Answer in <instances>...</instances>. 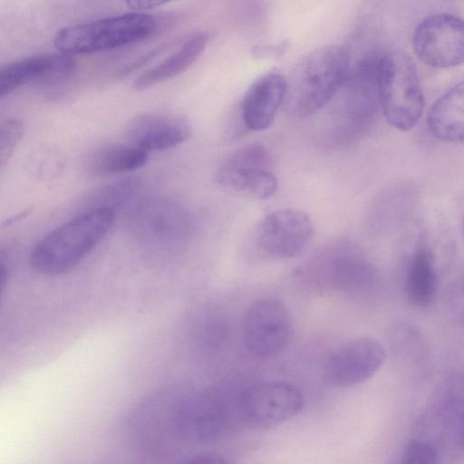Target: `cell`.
<instances>
[{
  "mask_svg": "<svg viewBox=\"0 0 464 464\" xmlns=\"http://www.w3.org/2000/svg\"><path fill=\"white\" fill-rule=\"evenodd\" d=\"M156 30L153 16L127 13L63 27L56 32L53 45L70 55L95 53L139 43Z\"/></svg>",
  "mask_w": 464,
  "mask_h": 464,
  "instance_id": "cell-5",
  "label": "cell"
},
{
  "mask_svg": "<svg viewBox=\"0 0 464 464\" xmlns=\"http://www.w3.org/2000/svg\"><path fill=\"white\" fill-rule=\"evenodd\" d=\"M439 451L435 444L427 439L411 440L402 454L404 463H434L438 461Z\"/></svg>",
  "mask_w": 464,
  "mask_h": 464,
  "instance_id": "cell-24",
  "label": "cell"
},
{
  "mask_svg": "<svg viewBox=\"0 0 464 464\" xmlns=\"http://www.w3.org/2000/svg\"><path fill=\"white\" fill-rule=\"evenodd\" d=\"M148 151L132 144H108L91 151L84 169L92 177H107L138 169L148 160Z\"/></svg>",
  "mask_w": 464,
  "mask_h": 464,
  "instance_id": "cell-19",
  "label": "cell"
},
{
  "mask_svg": "<svg viewBox=\"0 0 464 464\" xmlns=\"http://www.w3.org/2000/svg\"><path fill=\"white\" fill-rule=\"evenodd\" d=\"M226 419L225 401L217 392L169 387L160 398L156 427L167 448L180 457L185 446L216 440Z\"/></svg>",
  "mask_w": 464,
  "mask_h": 464,
  "instance_id": "cell-1",
  "label": "cell"
},
{
  "mask_svg": "<svg viewBox=\"0 0 464 464\" xmlns=\"http://www.w3.org/2000/svg\"><path fill=\"white\" fill-rule=\"evenodd\" d=\"M286 92L287 81L278 72H266L255 80L241 103V117L245 126L253 131L266 130L279 108L285 104Z\"/></svg>",
  "mask_w": 464,
  "mask_h": 464,
  "instance_id": "cell-16",
  "label": "cell"
},
{
  "mask_svg": "<svg viewBox=\"0 0 464 464\" xmlns=\"http://www.w3.org/2000/svg\"><path fill=\"white\" fill-rule=\"evenodd\" d=\"M191 134V126L185 118L165 113L137 115L126 127L130 143L148 152L176 147Z\"/></svg>",
  "mask_w": 464,
  "mask_h": 464,
  "instance_id": "cell-15",
  "label": "cell"
},
{
  "mask_svg": "<svg viewBox=\"0 0 464 464\" xmlns=\"http://www.w3.org/2000/svg\"><path fill=\"white\" fill-rule=\"evenodd\" d=\"M462 231H463V236H464V214L462 217Z\"/></svg>",
  "mask_w": 464,
  "mask_h": 464,
  "instance_id": "cell-28",
  "label": "cell"
},
{
  "mask_svg": "<svg viewBox=\"0 0 464 464\" xmlns=\"http://www.w3.org/2000/svg\"><path fill=\"white\" fill-rule=\"evenodd\" d=\"M24 122L17 118H7L0 124V166L4 168L24 135Z\"/></svg>",
  "mask_w": 464,
  "mask_h": 464,
  "instance_id": "cell-23",
  "label": "cell"
},
{
  "mask_svg": "<svg viewBox=\"0 0 464 464\" xmlns=\"http://www.w3.org/2000/svg\"><path fill=\"white\" fill-rule=\"evenodd\" d=\"M313 231V222L308 214L295 208H282L259 220L250 233L248 244L259 257L290 259L304 252Z\"/></svg>",
  "mask_w": 464,
  "mask_h": 464,
  "instance_id": "cell-8",
  "label": "cell"
},
{
  "mask_svg": "<svg viewBox=\"0 0 464 464\" xmlns=\"http://www.w3.org/2000/svg\"><path fill=\"white\" fill-rule=\"evenodd\" d=\"M427 125L431 135L443 142H464V81L442 94L432 105Z\"/></svg>",
  "mask_w": 464,
  "mask_h": 464,
  "instance_id": "cell-18",
  "label": "cell"
},
{
  "mask_svg": "<svg viewBox=\"0 0 464 464\" xmlns=\"http://www.w3.org/2000/svg\"><path fill=\"white\" fill-rule=\"evenodd\" d=\"M292 335V320L280 300L264 297L251 303L242 321V337L254 355L270 358L285 349Z\"/></svg>",
  "mask_w": 464,
  "mask_h": 464,
  "instance_id": "cell-11",
  "label": "cell"
},
{
  "mask_svg": "<svg viewBox=\"0 0 464 464\" xmlns=\"http://www.w3.org/2000/svg\"><path fill=\"white\" fill-rule=\"evenodd\" d=\"M140 182L137 179H124L105 184L90 192L84 198L83 209L116 208L130 200L139 190Z\"/></svg>",
  "mask_w": 464,
  "mask_h": 464,
  "instance_id": "cell-22",
  "label": "cell"
},
{
  "mask_svg": "<svg viewBox=\"0 0 464 464\" xmlns=\"http://www.w3.org/2000/svg\"><path fill=\"white\" fill-rule=\"evenodd\" d=\"M237 405L245 424L255 429H270L298 415L304 408V396L291 382L266 381L244 389Z\"/></svg>",
  "mask_w": 464,
  "mask_h": 464,
  "instance_id": "cell-10",
  "label": "cell"
},
{
  "mask_svg": "<svg viewBox=\"0 0 464 464\" xmlns=\"http://www.w3.org/2000/svg\"><path fill=\"white\" fill-rule=\"evenodd\" d=\"M412 48L420 60L434 68L464 63V19L452 14L425 17L412 34Z\"/></svg>",
  "mask_w": 464,
  "mask_h": 464,
  "instance_id": "cell-12",
  "label": "cell"
},
{
  "mask_svg": "<svg viewBox=\"0 0 464 464\" xmlns=\"http://www.w3.org/2000/svg\"><path fill=\"white\" fill-rule=\"evenodd\" d=\"M72 55L41 54L12 62L0 70V99L29 82L54 83L67 79L73 72Z\"/></svg>",
  "mask_w": 464,
  "mask_h": 464,
  "instance_id": "cell-14",
  "label": "cell"
},
{
  "mask_svg": "<svg viewBox=\"0 0 464 464\" xmlns=\"http://www.w3.org/2000/svg\"><path fill=\"white\" fill-rule=\"evenodd\" d=\"M351 68L349 54L341 46L325 45L310 53L287 82V111L304 118L322 110L336 96Z\"/></svg>",
  "mask_w": 464,
  "mask_h": 464,
  "instance_id": "cell-3",
  "label": "cell"
},
{
  "mask_svg": "<svg viewBox=\"0 0 464 464\" xmlns=\"http://www.w3.org/2000/svg\"><path fill=\"white\" fill-rule=\"evenodd\" d=\"M271 168L268 150L260 143H252L228 155L216 170L214 179L230 194L266 199L277 189V179Z\"/></svg>",
  "mask_w": 464,
  "mask_h": 464,
  "instance_id": "cell-7",
  "label": "cell"
},
{
  "mask_svg": "<svg viewBox=\"0 0 464 464\" xmlns=\"http://www.w3.org/2000/svg\"><path fill=\"white\" fill-rule=\"evenodd\" d=\"M378 85L381 111L393 128L407 131L419 121L424 98L411 59L401 52L380 55Z\"/></svg>",
  "mask_w": 464,
  "mask_h": 464,
  "instance_id": "cell-6",
  "label": "cell"
},
{
  "mask_svg": "<svg viewBox=\"0 0 464 464\" xmlns=\"http://www.w3.org/2000/svg\"><path fill=\"white\" fill-rule=\"evenodd\" d=\"M288 45L287 42L274 45H258L253 48L252 54L259 59L277 58L284 54Z\"/></svg>",
  "mask_w": 464,
  "mask_h": 464,
  "instance_id": "cell-26",
  "label": "cell"
},
{
  "mask_svg": "<svg viewBox=\"0 0 464 464\" xmlns=\"http://www.w3.org/2000/svg\"><path fill=\"white\" fill-rule=\"evenodd\" d=\"M179 462L182 463H210V464H220L229 463V459L227 456L210 450H197L186 452L182 455Z\"/></svg>",
  "mask_w": 464,
  "mask_h": 464,
  "instance_id": "cell-25",
  "label": "cell"
},
{
  "mask_svg": "<svg viewBox=\"0 0 464 464\" xmlns=\"http://www.w3.org/2000/svg\"><path fill=\"white\" fill-rule=\"evenodd\" d=\"M126 5L131 9L142 11L154 8L168 3L170 0H124Z\"/></svg>",
  "mask_w": 464,
  "mask_h": 464,
  "instance_id": "cell-27",
  "label": "cell"
},
{
  "mask_svg": "<svg viewBox=\"0 0 464 464\" xmlns=\"http://www.w3.org/2000/svg\"><path fill=\"white\" fill-rule=\"evenodd\" d=\"M114 218L111 208L82 210L34 245L30 254L32 267L49 276L72 270L105 237Z\"/></svg>",
  "mask_w": 464,
  "mask_h": 464,
  "instance_id": "cell-2",
  "label": "cell"
},
{
  "mask_svg": "<svg viewBox=\"0 0 464 464\" xmlns=\"http://www.w3.org/2000/svg\"><path fill=\"white\" fill-rule=\"evenodd\" d=\"M132 221L135 231L143 238L169 240L186 236L190 220L181 206L165 200H155L140 206Z\"/></svg>",
  "mask_w": 464,
  "mask_h": 464,
  "instance_id": "cell-17",
  "label": "cell"
},
{
  "mask_svg": "<svg viewBox=\"0 0 464 464\" xmlns=\"http://www.w3.org/2000/svg\"><path fill=\"white\" fill-rule=\"evenodd\" d=\"M208 42L205 33H197L159 64L141 73L133 82V88L143 91L182 73L202 54Z\"/></svg>",
  "mask_w": 464,
  "mask_h": 464,
  "instance_id": "cell-20",
  "label": "cell"
},
{
  "mask_svg": "<svg viewBox=\"0 0 464 464\" xmlns=\"http://www.w3.org/2000/svg\"><path fill=\"white\" fill-rule=\"evenodd\" d=\"M437 272L432 253L420 247L412 255L406 272L405 288L411 303L418 307L430 305L437 293Z\"/></svg>",
  "mask_w": 464,
  "mask_h": 464,
  "instance_id": "cell-21",
  "label": "cell"
},
{
  "mask_svg": "<svg viewBox=\"0 0 464 464\" xmlns=\"http://www.w3.org/2000/svg\"><path fill=\"white\" fill-rule=\"evenodd\" d=\"M384 360L385 350L377 340L356 338L331 353L325 364V376L334 386L351 387L374 375Z\"/></svg>",
  "mask_w": 464,
  "mask_h": 464,
  "instance_id": "cell-13",
  "label": "cell"
},
{
  "mask_svg": "<svg viewBox=\"0 0 464 464\" xmlns=\"http://www.w3.org/2000/svg\"><path fill=\"white\" fill-rule=\"evenodd\" d=\"M380 54L362 59L336 95H340L335 120L342 134L353 135L367 129L381 109L378 63Z\"/></svg>",
  "mask_w": 464,
  "mask_h": 464,
  "instance_id": "cell-9",
  "label": "cell"
},
{
  "mask_svg": "<svg viewBox=\"0 0 464 464\" xmlns=\"http://www.w3.org/2000/svg\"><path fill=\"white\" fill-rule=\"evenodd\" d=\"M302 276L324 291L364 295L376 284L374 266L357 245L348 240L331 242L304 265Z\"/></svg>",
  "mask_w": 464,
  "mask_h": 464,
  "instance_id": "cell-4",
  "label": "cell"
}]
</instances>
